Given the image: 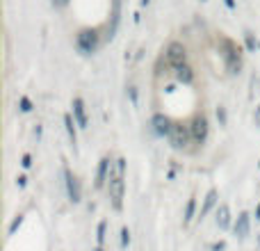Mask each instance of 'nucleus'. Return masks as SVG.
<instances>
[{
	"label": "nucleus",
	"mask_w": 260,
	"mask_h": 251,
	"mask_svg": "<svg viewBox=\"0 0 260 251\" xmlns=\"http://www.w3.org/2000/svg\"><path fill=\"white\" fill-rule=\"evenodd\" d=\"M108 192L110 201H112L114 210L124 208V194H126V160L117 158L110 167V176H108Z\"/></svg>",
	"instance_id": "obj_1"
},
{
	"label": "nucleus",
	"mask_w": 260,
	"mask_h": 251,
	"mask_svg": "<svg viewBox=\"0 0 260 251\" xmlns=\"http://www.w3.org/2000/svg\"><path fill=\"white\" fill-rule=\"evenodd\" d=\"M222 48H224V59H226L228 69L238 71L240 69V50L235 48V43L228 41V39H222Z\"/></svg>",
	"instance_id": "obj_2"
},
{
	"label": "nucleus",
	"mask_w": 260,
	"mask_h": 251,
	"mask_svg": "<svg viewBox=\"0 0 260 251\" xmlns=\"http://www.w3.org/2000/svg\"><path fill=\"white\" fill-rule=\"evenodd\" d=\"M169 139H171V144L176 146V149H183V146L190 142V130H187V126H183V123H173L171 133H169Z\"/></svg>",
	"instance_id": "obj_3"
},
{
	"label": "nucleus",
	"mask_w": 260,
	"mask_h": 251,
	"mask_svg": "<svg viewBox=\"0 0 260 251\" xmlns=\"http://www.w3.org/2000/svg\"><path fill=\"white\" fill-rule=\"evenodd\" d=\"M96 46H98V37H96V32H92V30H85V32H80L78 34V48L82 50V53H94L96 50Z\"/></svg>",
	"instance_id": "obj_4"
},
{
	"label": "nucleus",
	"mask_w": 260,
	"mask_h": 251,
	"mask_svg": "<svg viewBox=\"0 0 260 251\" xmlns=\"http://www.w3.org/2000/svg\"><path fill=\"white\" fill-rule=\"evenodd\" d=\"M206 135H208V121L203 114H196L194 121H192V137L199 142V144H203L206 142Z\"/></svg>",
	"instance_id": "obj_5"
},
{
	"label": "nucleus",
	"mask_w": 260,
	"mask_h": 251,
	"mask_svg": "<svg viewBox=\"0 0 260 251\" xmlns=\"http://www.w3.org/2000/svg\"><path fill=\"white\" fill-rule=\"evenodd\" d=\"M167 59H169V64L171 66H183L185 64V48L180 46V43H171L167 50Z\"/></svg>",
	"instance_id": "obj_6"
},
{
	"label": "nucleus",
	"mask_w": 260,
	"mask_h": 251,
	"mask_svg": "<svg viewBox=\"0 0 260 251\" xmlns=\"http://www.w3.org/2000/svg\"><path fill=\"white\" fill-rule=\"evenodd\" d=\"M64 178H66V190H69V199L73 203H78L80 201V187H78V181H76V176L71 174L69 169H64Z\"/></svg>",
	"instance_id": "obj_7"
},
{
	"label": "nucleus",
	"mask_w": 260,
	"mask_h": 251,
	"mask_svg": "<svg viewBox=\"0 0 260 251\" xmlns=\"http://www.w3.org/2000/svg\"><path fill=\"white\" fill-rule=\"evenodd\" d=\"M73 114H76V121L80 128H87V114H85V103L80 101V98H76L73 101Z\"/></svg>",
	"instance_id": "obj_8"
},
{
	"label": "nucleus",
	"mask_w": 260,
	"mask_h": 251,
	"mask_svg": "<svg viewBox=\"0 0 260 251\" xmlns=\"http://www.w3.org/2000/svg\"><path fill=\"white\" fill-rule=\"evenodd\" d=\"M228 224H231V210H228L226 203H222L219 210H217V226L219 229H228Z\"/></svg>",
	"instance_id": "obj_9"
},
{
	"label": "nucleus",
	"mask_w": 260,
	"mask_h": 251,
	"mask_svg": "<svg viewBox=\"0 0 260 251\" xmlns=\"http://www.w3.org/2000/svg\"><path fill=\"white\" fill-rule=\"evenodd\" d=\"M110 167H112V165H110V160H108V158H103V160H101V165H98L96 187H103V183L108 181V176H110V174H108V169H110Z\"/></svg>",
	"instance_id": "obj_10"
},
{
	"label": "nucleus",
	"mask_w": 260,
	"mask_h": 251,
	"mask_svg": "<svg viewBox=\"0 0 260 251\" xmlns=\"http://www.w3.org/2000/svg\"><path fill=\"white\" fill-rule=\"evenodd\" d=\"M235 233L240 235V238H247L249 235V215L242 213L238 217V224H235Z\"/></svg>",
	"instance_id": "obj_11"
},
{
	"label": "nucleus",
	"mask_w": 260,
	"mask_h": 251,
	"mask_svg": "<svg viewBox=\"0 0 260 251\" xmlns=\"http://www.w3.org/2000/svg\"><path fill=\"white\" fill-rule=\"evenodd\" d=\"M153 123H155V130H157L160 135H169V133H171V126H173V123H169V119L162 117V114H157V117L153 119Z\"/></svg>",
	"instance_id": "obj_12"
},
{
	"label": "nucleus",
	"mask_w": 260,
	"mask_h": 251,
	"mask_svg": "<svg viewBox=\"0 0 260 251\" xmlns=\"http://www.w3.org/2000/svg\"><path fill=\"white\" fill-rule=\"evenodd\" d=\"M176 75H178L180 82H192V78H194V75H192V69L190 66H185V64L176 69Z\"/></svg>",
	"instance_id": "obj_13"
},
{
	"label": "nucleus",
	"mask_w": 260,
	"mask_h": 251,
	"mask_svg": "<svg viewBox=\"0 0 260 251\" xmlns=\"http://www.w3.org/2000/svg\"><path fill=\"white\" fill-rule=\"evenodd\" d=\"M215 199H217V192H215V190H210V192H208V197H206V203H203V208H201V217L210 213V208L215 206Z\"/></svg>",
	"instance_id": "obj_14"
},
{
	"label": "nucleus",
	"mask_w": 260,
	"mask_h": 251,
	"mask_svg": "<svg viewBox=\"0 0 260 251\" xmlns=\"http://www.w3.org/2000/svg\"><path fill=\"white\" fill-rule=\"evenodd\" d=\"M64 123H66V130H69V137H71V142L76 144V142H78V135H76V128H73V119H71L69 114H66V117H64Z\"/></svg>",
	"instance_id": "obj_15"
},
{
	"label": "nucleus",
	"mask_w": 260,
	"mask_h": 251,
	"mask_svg": "<svg viewBox=\"0 0 260 251\" xmlns=\"http://www.w3.org/2000/svg\"><path fill=\"white\" fill-rule=\"evenodd\" d=\"M194 206H196V201L190 199V201H187V208H185V222H192V217H194Z\"/></svg>",
	"instance_id": "obj_16"
},
{
	"label": "nucleus",
	"mask_w": 260,
	"mask_h": 251,
	"mask_svg": "<svg viewBox=\"0 0 260 251\" xmlns=\"http://www.w3.org/2000/svg\"><path fill=\"white\" fill-rule=\"evenodd\" d=\"M21 110H23V112H30V110H32V105H30V101H27V98H23V101H21Z\"/></svg>",
	"instance_id": "obj_17"
},
{
	"label": "nucleus",
	"mask_w": 260,
	"mask_h": 251,
	"mask_svg": "<svg viewBox=\"0 0 260 251\" xmlns=\"http://www.w3.org/2000/svg\"><path fill=\"white\" fill-rule=\"evenodd\" d=\"M254 121H256V126L260 128V105L256 107V114H254Z\"/></svg>",
	"instance_id": "obj_18"
},
{
	"label": "nucleus",
	"mask_w": 260,
	"mask_h": 251,
	"mask_svg": "<svg viewBox=\"0 0 260 251\" xmlns=\"http://www.w3.org/2000/svg\"><path fill=\"white\" fill-rule=\"evenodd\" d=\"M121 235H124V247H128V229L121 231Z\"/></svg>",
	"instance_id": "obj_19"
},
{
	"label": "nucleus",
	"mask_w": 260,
	"mask_h": 251,
	"mask_svg": "<svg viewBox=\"0 0 260 251\" xmlns=\"http://www.w3.org/2000/svg\"><path fill=\"white\" fill-rule=\"evenodd\" d=\"M32 162H30V155H23V167H30Z\"/></svg>",
	"instance_id": "obj_20"
},
{
	"label": "nucleus",
	"mask_w": 260,
	"mask_h": 251,
	"mask_svg": "<svg viewBox=\"0 0 260 251\" xmlns=\"http://www.w3.org/2000/svg\"><path fill=\"white\" fill-rule=\"evenodd\" d=\"M226 5H228V7H233L235 2H233V0H226Z\"/></svg>",
	"instance_id": "obj_21"
},
{
	"label": "nucleus",
	"mask_w": 260,
	"mask_h": 251,
	"mask_svg": "<svg viewBox=\"0 0 260 251\" xmlns=\"http://www.w3.org/2000/svg\"><path fill=\"white\" fill-rule=\"evenodd\" d=\"M57 2H60V5H66V0H57Z\"/></svg>",
	"instance_id": "obj_22"
},
{
	"label": "nucleus",
	"mask_w": 260,
	"mask_h": 251,
	"mask_svg": "<svg viewBox=\"0 0 260 251\" xmlns=\"http://www.w3.org/2000/svg\"><path fill=\"white\" fill-rule=\"evenodd\" d=\"M256 219H260V206H258V217H256Z\"/></svg>",
	"instance_id": "obj_23"
}]
</instances>
